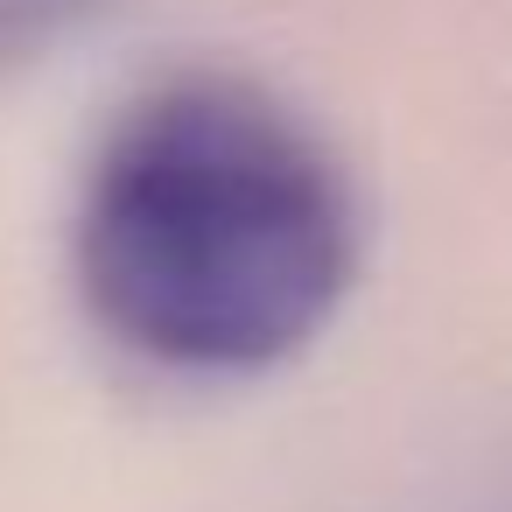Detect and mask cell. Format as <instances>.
I'll return each instance as SVG.
<instances>
[{
	"mask_svg": "<svg viewBox=\"0 0 512 512\" xmlns=\"http://www.w3.org/2000/svg\"><path fill=\"white\" fill-rule=\"evenodd\" d=\"M92 0H0V64L36 50L43 36H57L71 15H85Z\"/></svg>",
	"mask_w": 512,
	"mask_h": 512,
	"instance_id": "2",
	"label": "cell"
},
{
	"mask_svg": "<svg viewBox=\"0 0 512 512\" xmlns=\"http://www.w3.org/2000/svg\"><path fill=\"white\" fill-rule=\"evenodd\" d=\"M71 260L92 316L148 365L239 379L295 358L358 281V190L274 92L190 71L113 113Z\"/></svg>",
	"mask_w": 512,
	"mask_h": 512,
	"instance_id": "1",
	"label": "cell"
}]
</instances>
